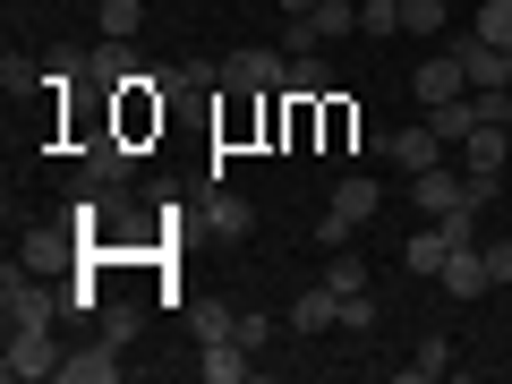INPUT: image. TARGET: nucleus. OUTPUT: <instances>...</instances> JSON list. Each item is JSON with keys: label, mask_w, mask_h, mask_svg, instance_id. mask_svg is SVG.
<instances>
[{"label": "nucleus", "mask_w": 512, "mask_h": 384, "mask_svg": "<svg viewBox=\"0 0 512 384\" xmlns=\"http://www.w3.org/2000/svg\"><path fill=\"white\" fill-rule=\"evenodd\" d=\"M60 316H69V299L43 291L35 265H9V274H0V325H9V333H18V325H60Z\"/></svg>", "instance_id": "nucleus-1"}, {"label": "nucleus", "mask_w": 512, "mask_h": 384, "mask_svg": "<svg viewBox=\"0 0 512 384\" xmlns=\"http://www.w3.org/2000/svg\"><path fill=\"white\" fill-rule=\"evenodd\" d=\"M0 376H9V384H43V376H60L52 325H18V333H9V350H0Z\"/></svg>", "instance_id": "nucleus-2"}, {"label": "nucleus", "mask_w": 512, "mask_h": 384, "mask_svg": "<svg viewBox=\"0 0 512 384\" xmlns=\"http://www.w3.org/2000/svg\"><path fill=\"white\" fill-rule=\"evenodd\" d=\"M410 205H419V222L461 214V205H470V171H453V163H427V171H410Z\"/></svg>", "instance_id": "nucleus-3"}, {"label": "nucleus", "mask_w": 512, "mask_h": 384, "mask_svg": "<svg viewBox=\"0 0 512 384\" xmlns=\"http://www.w3.org/2000/svg\"><path fill=\"white\" fill-rule=\"evenodd\" d=\"M282 77H291V52H231L222 60V86H239V94H282Z\"/></svg>", "instance_id": "nucleus-4"}, {"label": "nucleus", "mask_w": 512, "mask_h": 384, "mask_svg": "<svg viewBox=\"0 0 512 384\" xmlns=\"http://www.w3.org/2000/svg\"><path fill=\"white\" fill-rule=\"evenodd\" d=\"M453 60H461V77H470V94H512V52H495V43L461 35Z\"/></svg>", "instance_id": "nucleus-5"}, {"label": "nucleus", "mask_w": 512, "mask_h": 384, "mask_svg": "<svg viewBox=\"0 0 512 384\" xmlns=\"http://www.w3.org/2000/svg\"><path fill=\"white\" fill-rule=\"evenodd\" d=\"M504 163H512V120H487L461 137V171L470 180H504Z\"/></svg>", "instance_id": "nucleus-6"}, {"label": "nucleus", "mask_w": 512, "mask_h": 384, "mask_svg": "<svg viewBox=\"0 0 512 384\" xmlns=\"http://www.w3.org/2000/svg\"><path fill=\"white\" fill-rule=\"evenodd\" d=\"M376 154H384V163H393V171H402V180H410V171H427V163H444V154H453V146H444L436 128L419 120V128H393V137H384Z\"/></svg>", "instance_id": "nucleus-7"}, {"label": "nucleus", "mask_w": 512, "mask_h": 384, "mask_svg": "<svg viewBox=\"0 0 512 384\" xmlns=\"http://www.w3.org/2000/svg\"><path fill=\"white\" fill-rule=\"evenodd\" d=\"M436 291H444V299H487V291H495L487 248H453V256H444V274H436Z\"/></svg>", "instance_id": "nucleus-8"}, {"label": "nucleus", "mask_w": 512, "mask_h": 384, "mask_svg": "<svg viewBox=\"0 0 512 384\" xmlns=\"http://www.w3.org/2000/svg\"><path fill=\"white\" fill-rule=\"evenodd\" d=\"M77 239H86V231H77V214H69V222H43V231H35V239L18 248V265L52 274V265H69V256H77Z\"/></svg>", "instance_id": "nucleus-9"}, {"label": "nucleus", "mask_w": 512, "mask_h": 384, "mask_svg": "<svg viewBox=\"0 0 512 384\" xmlns=\"http://www.w3.org/2000/svg\"><path fill=\"white\" fill-rule=\"evenodd\" d=\"M410 94H419V103L436 111V103H453V94H470V77H461V60H453V52H436V60H419Z\"/></svg>", "instance_id": "nucleus-10"}, {"label": "nucleus", "mask_w": 512, "mask_h": 384, "mask_svg": "<svg viewBox=\"0 0 512 384\" xmlns=\"http://www.w3.org/2000/svg\"><path fill=\"white\" fill-rule=\"evenodd\" d=\"M376 205H384V188L350 171V180H342V188L325 197V214H333V222H350V231H367V222H376Z\"/></svg>", "instance_id": "nucleus-11"}, {"label": "nucleus", "mask_w": 512, "mask_h": 384, "mask_svg": "<svg viewBox=\"0 0 512 384\" xmlns=\"http://www.w3.org/2000/svg\"><path fill=\"white\" fill-rule=\"evenodd\" d=\"M111 376H120V342H111V333L60 359V384H111Z\"/></svg>", "instance_id": "nucleus-12"}, {"label": "nucleus", "mask_w": 512, "mask_h": 384, "mask_svg": "<svg viewBox=\"0 0 512 384\" xmlns=\"http://www.w3.org/2000/svg\"><path fill=\"white\" fill-rule=\"evenodd\" d=\"M444 256H453V231H444V222H427V231H410V239H402V265H410L419 282H436V274H444Z\"/></svg>", "instance_id": "nucleus-13"}, {"label": "nucleus", "mask_w": 512, "mask_h": 384, "mask_svg": "<svg viewBox=\"0 0 512 384\" xmlns=\"http://www.w3.org/2000/svg\"><path fill=\"white\" fill-rule=\"evenodd\" d=\"M333 325H342V291L333 282H316V291L291 299V333H333Z\"/></svg>", "instance_id": "nucleus-14"}, {"label": "nucleus", "mask_w": 512, "mask_h": 384, "mask_svg": "<svg viewBox=\"0 0 512 384\" xmlns=\"http://www.w3.org/2000/svg\"><path fill=\"white\" fill-rule=\"evenodd\" d=\"M248 367H256L248 342H205V350H197V376H205V384H248Z\"/></svg>", "instance_id": "nucleus-15"}, {"label": "nucleus", "mask_w": 512, "mask_h": 384, "mask_svg": "<svg viewBox=\"0 0 512 384\" xmlns=\"http://www.w3.org/2000/svg\"><path fill=\"white\" fill-rule=\"evenodd\" d=\"M128 171H137V146H128V137H103V146L86 154V180H94V188H120Z\"/></svg>", "instance_id": "nucleus-16"}, {"label": "nucleus", "mask_w": 512, "mask_h": 384, "mask_svg": "<svg viewBox=\"0 0 512 384\" xmlns=\"http://www.w3.org/2000/svg\"><path fill=\"white\" fill-rule=\"evenodd\" d=\"M282 94H299V103H325V94H333L325 52H299V60H291V77H282Z\"/></svg>", "instance_id": "nucleus-17"}, {"label": "nucleus", "mask_w": 512, "mask_h": 384, "mask_svg": "<svg viewBox=\"0 0 512 384\" xmlns=\"http://www.w3.org/2000/svg\"><path fill=\"white\" fill-rule=\"evenodd\" d=\"M205 231H214V239H248V231H256V205H248V197H231V188H222V197L205 205Z\"/></svg>", "instance_id": "nucleus-18"}, {"label": "nucleus", "mask_w": 512, "mask_h": 384, "mask_svg": "<svg viewBox=\"0 0 512 384\" xmlns=\"http://www.w3.org/2000/svg\"><path fill=\"white\" fill-rule=\"evenodd\" d=\"M94 26H103V43H137V26H146V0H94Z\"/></svg>", "instance_id": "nucleus-19"}, {"label": "nucleus", "mask_w": 512, "mask_h": 384, "mask_svg": "<svg viewBox=\"0 0 512 384\" xmlns=\"http://www.w3.org/2000/svg\"><path fill=\"white\" fill-rule=\"evenodd\" d=\"M86 86H137V60H128V43H103V52H86Z\"/></svg>", "instance_id": "nucleus-20"}, {"label": "nucleus", "mask_w": 512, "mask_h": 384, "mask_svg": "<svg viewBox=\"0 0 512 384\" xmlns=\"http://www.w3.org/2000/svg\"><path fill=\"white\" fill-rule=\"evenodd\" d=\"M427 128H436L444 146H461V137H470V128H487V120H478V103H470V94H453V103H436V111H427Z\"/></svg>", "instance_id": "nucleus-21"}, {"label": "nucleus", "mask_w": 512, "mask_h": 384, "mask_svg": "<svg viewBox=\"0 0 512 384\" xmlns=\"http://www.w3.org/2000/svg\"><path fill=\"white\" fill-rule=\"evenodd\" d=\"M188 325H197V342H239V308H222V299H188Z\"/></svg>", "instance_id": "nucleus-22"}, {"label": "nucleus", "mask_w": 512, "mask_h": 384, "mask_svg": "<svg viewBox=\"0 0 512 384\" xmlns=\"http://www.w3.org/2000/svg\"><path fill=\"white\" fill-rule=\"evenodd\" d=\"M308 26H316V43L359 35V0H316V9H308Z\"/></svg>", "instance_id": "nucleus-23"}, {"label": "nucleus", "mask_w": 512, "mask_h": 384, "mask_svg": "<svg viewBox=\"0 0 512 384\" xmlns=\"http://www.w3.org/2000/svg\"><path fill=\"white\" fill-rule=\"evenodd\" d=\"M444 367H453V342H444V333H427V342H419V359L402 367V384H436Z\"/></svg>", "instance_id": "nucleus-24"}, {"label": "nucleus", "mask_w": 512, "mask_h": 384, "mask_svg": "<svg viewBox=\"0 0 512 384\" xmlns=\"http://www.w3.org/2000/svg\"><path fill=\"white\" fill-rule=\"evenodd\" d=\"M402 26H410V35H444L453 9H444V0H402Z\"/></svg>", "instance_id": "nucleus-25"}, {"label": "nucleus", "mask_w": 512, "mask_h": 384, "mask_svg": "<svg viewBox=\"0 0 512 384\" xmlns=\"http://www.w3.org/2000/svg\"><path fill=\"white\" fill-rule=\"evenodd\" d=\"M137 325H146V308H137V299H111V308H103V333H111V342H137Z\"/></svg>", "instance_id": "nucleus-26"}, {"label": "nucleus", "mask_w": 512, "mask_h": 384, "mask_svg": "<svg viewBox=\"0 0 512 384\" xmlns=\"http://www.w3.org/2000/svg\"><path fill=\"white\" fill-rule=\"evenodd\" d=\"M478 43L512 52V0H487V9H478Z\"/></svg>", "instance_id": "nucleus-27"}, {"label": "nucleus", "mask_w": 512, "mask_h": 384, "mask_svg": "<svg viewBox=\"0 0 512 384\" xmlns=\"http://www.w3.org/2000/svg\"><path fill=\"white\" fill-rule=\"evenodd\" d=\"M359 35H402V0H359Z\"/></svg>", "instance_id": "nucleus-28"}, {"label": "nucleus", "mask_w": 512, "mask_h": 384, "mask_svg": "<svg viewBox=\"0 0 512 384\" xmlns=\"http://www.w3.org/2000/svg\"><path fill=\"white\" fill-rule=\"evenodd\" d=\"M325 282H333V291H367V265H359V256H350V248H333V265H325Z\"/></svg>", "instance_id": "nucleus-29"}, {"label": "nucleus", "mask_w": 512, "mask_h": 384, "mask_svg": "<svg viewBox=\"0 0 512 384\" xmlns=\"http://www.w3.org/2000/svg\"><path fill=\"white\" fill-rule=\"evenodd\" d=\"M478 248H487V274H495V291H504V282H512V231H487Z\"/></svg>", "instance_id": "nucleus-30"}, {"label": "nucleus", "mask_w": 512, "mask_h": 384, "mask_svg": "<svg viewBox=\"0 0 512 384\" xmlns=\"http://www.w3.org/2000/svg\"><path fill=\"white\" fill-rule=\"evenodd\" d=\"M342 333H359V342L376 333V299H367V291H350V299H342Z\"/></svg>", "instance_id": "nucleus-31"}, {"label": "nucleus", "mask_w": 512, "mask_h": 384, "mask_svg": "<svg viewBox=\"0 0 512 384\" xmlns=\"http://www.w3.org/2000/svg\"><path fill=\"white\" fill-rule=\"evenodd\" d=\"M239 342L265 350V342H274V316H265V308H239Z\"/></svg>", "instance_id": "nucleus-32"}, {"label": "nucleus", "mask_w": 512, "mask_h": 384, "mask_svg": "<svg viewBox=\"0 0 512 384\" xmlns=\"http://www.w3.org/2000/svg\"><path fill=\"white\" fill-rule=\"evenodd\" d=\"M274 9H282V18H308V9H316V0H274Z\"/></svg>", "instance_id": "nucleus-33"}, {"label": "nucleus", "mask_w": 512, "mask_h": 384, "mask_svg": "<svg viewBox=\"0 0 512 384\" xmlns=\"http://www.w3.org/2000/svg\"><path fill=\"white\" fill-rule=\"evenodd\" d=\"M504 231H512V197H504Z\"/></svg>", "instance_id": "nucleus-34"}]
</instances>
